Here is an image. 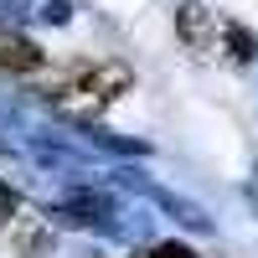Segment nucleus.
<instances>
[{"instance_id": "obj_1", "label": "nucleus", "mask_w": 258, "mask_h": 258, "mask_svg": "<svg viewBox=\"0 0 258 258\" xmlns=\"http://www.w3.org/2000/svg\"><path fill=\"white\" fill-rule=\"evenodd\" d=\"M129 83H135V73H129L124 62H78V68H68L52 83V88H41V103H47L52 114H62L68 124L93 129L98 114L109 109L114 98L129 93Z\"/></svg>"}, {"instance_id": "obj_2", "label": "nucleus", "mask_w": 258, "mask_h": 258, "mask_svg": "<svg viewBox=\"0 0 258 258\" xmlns=\"http://www.w3.org/2000/svg\"><path fill=\"white\" fill-rule=\"evenodd\" d=\"M114 217H119V197L109 186H88V181H73L68 191H62V202L47 207V222L68 227V232H98Z\"/></svg>"}, {"instance_id": "obj_3", "label": "nucleus", "mask_w": 258, "mask_h": 258, "mask_svg": "<svg viewBox=\"0 0 258 258\" xmlns=\"http://www.w3.org/2000/svg\"><path fill=\"white\" fill-rule=\"evenodd\" d=\"M176 31H181V41L197 57H212L217 41H222V21L212 16L202 0H181V6H176Z\"/></svg>"}, {"instance_id": "obj_4", "label": "nucleus", "mask_w": 258, "mask_h": 258, "mask_svg": "<svg viewBox=\"0 0 258 258\" xmlns=\"http://www.w3.org/2000/svg\"><path fill=\"white\" fill-rule=\"evenodd\" d=\"M36 68H47V52L31 36L0 26V73H36Z\"/></svg>"}, {"instance_id": "obj_5", "label": "nucleus", "mask_w": 258, "mask_h": 258, "mask_svg": "<svg viewBox=\"0 0 258 258\" xmlns=\"http://www.w3.org/2000/svg\"><path fill=\"white\" fill-rule=\"evenodd\" d=\"M88 140H93V150H109V155H150V145L124 140V135H114V129H103V124L88 129Z\"/></svg>"}, {"instance_id": "obj_6", "label": "nucleus", "mask_w": 258, "mask_h": 258, "mask_svg": "<svg viewBox=\"0 0 258 258\" xmlns=\"http://www.w3.org/2000/svg\"><path fill=\"white\" fill-rule=\"evenodd\" d=\"M222 47H227L232 62H248V57L258 52V41H253L248 26H238V21H222Z\"/></svg>"}, {"instance_id": "obj_7", "label": "nucleus", "mask_w": 258, "mask_h": 258, "mask_svg": "<svg viewBox=\"0 0 258 258\" xmlns=\"http://www.w3.org/2000/svg\"><path fill=\"white\" fill-rule=\"evenodd\" d=\"M41 21H47V26H68L73 21V0H47V6H41Z\"/></svg>"}, {"instance_id": "obj_8", "label": "nucleus", "mask_w": 258, "mask_h": 258, "mask_svg": "<svg viewBox=\"0 0 258 258\" xmlns=\"http://www.w3.org/2000/svg\"><path fill=\"white\" fill-rule=\"evenodd\" d=\"M16 217H21V197H16L6 181H0V227H6V222H16Z\"/></svg>"}, {"instance_id": "obj_9", "label": "nucleus", "mask_w": 258, "mask_h": 258, "mask_svg": "<svg viewBox=\"0 0 258 258\" xmlns=\"http://www.w3.org/2000/svg\"><path fill=\"white\" fill-rule=\"evenodd\" d=\"M145 258H202V253H197V248H186V243H155Z\"/></svg>"}, {"instance_id": "obj_10", "label": "nucleus", "mask_w": 258, "mask_h": 258, "mask_svg": "<svg viewBox=\"0 0 258 258\" xmlns=\"http://www.w3.org/2000/svg\"><path fill=\"white\" fill-rule=\"evenodd\" d=\"M47 248H52L47 232H26V238H16V253H47Z\"/></svg>"}]
</instances>
